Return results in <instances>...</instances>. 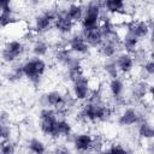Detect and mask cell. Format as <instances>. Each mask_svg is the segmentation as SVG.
I'll list each match as a JSON object with an SVG mask.
<instances>
[{"label": "cell", "mask_w": 154, "mask_h": 154, "mask_svg": "<svg viewBox=\"0 0 154 154\" xmlns=\"http://www.w3.org/2000/svg\"><path fill=\"white\" fill-rule=\"evenodd\" d=\"M111 109L102 102V101H91L88 100L82 106L81 116L91 123L95 122H105L111 118Z\"/></svg>", "instance_id": "obj_1"}, {"label": "cell", "mask_w": 154, "mask_h": 154, "mask_svg": "<svg viewBox=\"0 0 154 154\" xmlns=\"http://www.w3.org/2000/svg\"><path fill=\"white\" fill-rule=\"evenodd\" d=\"M102 1H89L84 4V16L81 22L82 29H90L99 26L102 20Z\"/></svg>", "instance_id": "obj_2"}, {"label": "cell", "mask_w": 154, "mask_h": 154, "mask_svg": "<svg viewBox=\"0 0 154 154\" xmlns=\"http://www.w3.org/2000/svg\"><path fill=\"white\" fill-rule=\"evenodd\" d=\"M40 130L45 136L52 138H59L58 136V122L59 118L57 117V112L53 108L45 107L40 111Z\"/></svg>", "instance_id": "obj_3"}, {"label": "cell", "mask_w": 154, "mask_h": 154, "mask_svg": "<svg viewBox=\"0 0 154 154\" xmlns=\"http://www.w3.org/2000/svg\"><path fill=\"white\" fill-rule=\"evenodd\" d=\"M22 69L24 77L29 79L31 83L37 84L40 83L41 78L43 77L46 70H47V64L42 58H36L32 57L24 63H22Z\"/></svg>", "instance_id": "obj_4"}, {"label": "cell", "mask_w": 154, "mask_h": 154, "mask_svg": "<svg viewBox=\"0 0 154 154\" xmlns=\"http://www.w3.org/2000/svg\"><path fill=\"white\" fill-rule=\"evenodd\" d=\"M25 53V45L19 40L6 41L1 49V60L5 64L16 63Z\"/></svg>", "instance_id": "obj_5"}, {"label": "cell", "mask_w": 154, "mask_h": 154, "mask_svg": "<svg viewBox=\"0 0 154 154\" xmlns=\"http://www.w3.org/2000/svg\"><path fill=\"white\" fill-rule=\"evenodd\" d=\"M57 13H58V10L49 8V10H46V11L41 12L40 14L35 16L32 31L36 35H42V34L47 32L53 26L54 20L57 18Z\"/></svg>", "instance_id": "obj_6"}, {"label": "cell", "mask_w": 154, "mask_h": 154, "mask_svg": "<svg viewBox=\"0 0 154 154\" xmlns=\"http://www.w3.org/2000/svg\"><path fill=\"white\" fill-rule=\"evenodd\" d=\"M72 96L77 101H85L90 97V81L87 76L72 83Z\"/></svg>", "instance_id": "obj_7"}, {"label": "cell", "mask_w": 154, "mask_h": 154, "mask_svg": "<svg viewBox=\"0 0 154 154\" xmlns=\"http://www.w3.org/2000/svg\"><path fill=\"white\" fill-rule=\"evenodd\" d=\"M42 99L46 107H49L53 109H61L64 107H67V99L59 90H51L46 93Z\"/></svg>", "instance_id": "obj_8"}, {"label": "cell", "mask_w": 154, "mask_h": 154, "mask_svg": "<svg viewBox=\"0 0 154 154\" xmlns=\"http://www.w3.org/2000/svg\"><path fill=\"white\" fill-rule=\"evenodd\" d=\"M0 26L2 29L14 24L18 22L17 17L14 16V10L12 6V2L10 0H1L0 1Z\"/></svg>", "instance_id": "obj_9"}, {"label": "cell", "mask_w": 154, "mask_h": 154, "mask_svg": "<svg viewBox=\"0 0 154 154\" xmlns=\"http://www.w3.org/2000/svg\"><path fill=\"white\" fill-rule=\"evenodd\" d=\"M75 24L66 14L65 12V8L64 10H58V13H57V18L54 20V24H53V28L61 35H70L75 28Z\"/></svg>", "instance_id": "obj_10"}, {"label": "cell", "mask_w": 154, "mask_h": 154, "mask_svg": "<svg viewBox=\"0 0 154 154\" xmlns=\"http://www.w3.org/2000/svg\"><path fill=\"white\" fill-rule=\"evenodd\" d=\"M66 47L73 53V54H78V55H84L88 54L90 51L89 45L85 42L83 35L81 32H76L73 34L66 42Z\"/></svg>", "instance_id": "obj_11"}, {"label": "cell", "mask_w": 154, "mask_h": 154, "mask_svg": "<svg viewBox=\"0 0 154 154\" xmlns=\"http://www.w3.org/2000/svg\"><path fill=\"white\" fill-rule=\"evenodd\" d=\"M126 31L131 32L138 40H142L149 36L150 24L147 20H131L126 24Z\"/></svg>", "instance_id": "obj_12"}, {"label": "cell", "mask_w": 154, "mask_h": 154, "mask_svg": "<svg viewBox=\"0 0 154 154\" xmlns=\"http://www.w3.org/2000/svg\"><path fill=\"white\" fill-rule=\"evenodd\" d=\"M81 34L83 35L85 42L89 45L90 48H99L103 43V36H102L100 25L90 29H82Z\"/></svg>", "instance_id": "obj_13"}, {"label": "cell", "mask_w": 154, "mask_h": 154, "mask_svg": "<svg viewBox=\"0 0 154 154\" xmlns=\"http://www.w3.org/2000/svg\"><path fill=\"white\" fill-rule=\"evenodd\" d=\"M72 144L76 152L79 153H87L90 149H93V144H94V137L88 134V132H82V134H77L73 140H72Z\"/></svg>", "instance_id": "obj_14"}, {"label": "cell", "mask_w": 154, "mask_h": 154, "mask_svg": "<svg viewBox=\"0 0 154 154\" xmlns=\"http://www.w3.org/2000/svg\"><path fill=\"white\" fill-rule=\"evenodd\" d=\"M114 60H116V64H117V67H118L119 72L123 73V75L130 73L134 70L135 64H136L132 54H129V53H125V52L119 53L114 58Z\"/></svg>", "instance_id": "obj_15"}, {"label": "cell", "mask_w": 154, "mask_h": 154, "mask_svg": "<svg viewBox=\"0 0 154 154\" xmlns=\"http://www.w3.org/2000/svg\"><path fill=\"white\" fill-rule=\"evenodd\" d=\"M141 116L137 112V109L132 107L125 108L118 117V125L119 126H132L135 124H140Z\"/></svg>", "instance_id": "obj_16"}, {"label": "cell", "mask_w": 154, "mask_h": 154, "mask_svg": "<svg viewBox=\"0 0 154 154\" xmlns=\"http://www.w3.org/2000/svg\"><path fill=\"white\" fill-rule=\"evenodd\" d=\"M54 58L57 60V63H59L60 65H63L65 69L70 67L78 58L73 55V53L66 47V45L61 46V47H58L55 49V53H54Z\"/></svg>", "instance_id": "obj_17"}, {"label": "cell", "mask_w": 154, "mask_h": 154, "mask_svg": "<svg viewBox=\"0 0 154 154\" xmlns=\"http://www.w3.org/2000/svg\"><path fill=\"white\" fill-rule=\"evenodd\" d=\"M65 12L73 23H81L84 16V5L81 2H71L65 8Z\"/></svg>", "instance_id": "obj_18"}, {"label": "cell", "mask_w": 154, "mask_h": 154, "mask_svg": "<svg viewBox=\"0 0 154 154\" xmlns=\"http://www.w3.org/2000/svg\"><path fill=\"white\" fill-rule=\"evenodd\" d=\"M138 43H140V40L129 31H125L120 41L122 48L124 49L125 53H129V54H134L138 49Z\"/></svg>", "instance_id": "obj_19"}, {"label": "cell", "mask_w": 154, "mask_h": 154, "mask_svg": "<svg viewBox=\"0 0 154 154\" xmlns=\"http://www.w3.org/2000/svg\"><path fill=\"white\" fill-rule=\"evenodd\" d=\"M103 11L108 14H118V13H125L126 4L122 0H106L102 1Z\"/></svg>", "instance_id": "obj_20"}, {"label": "cell", "mask_w": 154, "mask_h": 154, "mask_svg": "<svg viewBox=\"0 0 154 154\" xmlns=\"http://www.w3.org/2000/svg\"><path fill=\"white\" fill-rule=\"evenodd\" d=\"M148 90H149V85L144 81H138L132 84L130 89V96L135 101H141L148 94Z\"/></svg>", "instance_id": "obj_21"}, {"label": "cell", "mask_w": 154, "mask_h": 154, "mask_svg": "<svg viewBox=\"0 0 154 154\" xmlns=\"http://www.w3.org/2000/svg\"><path fill=\"white\" fill-rule=\"evenodd\" d=\"M84 76V71H83V66H82V63H81V59L78 58L70 67L66 69V77L67 79L73 83L76 82L77 79H79L81 77Z\"/></svg>", "instance_id": "obj_22"}, {"label": "cell", "mask_w": 154, "mask_h": 154, "mask_svg": "<svg viewBox=\"0 0 154 154\" xmlns=\"http://www.w3.org/2000/svg\"><path fill=\"white\" fill-rule=\"evenodd\" d=\"M108 89H109V93H111L112 97L116 101H120L123 99V94H124L125 87H124V82L120 78L111 79L109 83H108Z\"/></svg>", "instance_id": "obj_23"}, {"label": "cell", "mask_w": 154, "mask_h": 154, "mask_svg": "<svg viewBox=\"0 0 154 154\" xmlns=\"http://www.w3.org/2000/svg\"><path fill=\"white\" fill-rule=\"evenodd\" d=\"M49 51V45L42 40V38H37L32 42V46H31V52L34 54V57L36 58H43L47 55Z\"/></svg>", "instance_id": "obj_24"}, {"label": "cell", "mask_w": 154, "mask_h": 154, "mask_svg": "<svg viewBox=\"0 0 154 154\" xmlns=\"http://www.w3.org/2000/svg\"><path fill=\"white\" fill-rule=\"evenodd\" d=\"M99 53L102 58L108 59H114L119 53H118V46L114 43H109V42H105L99 47Z\"/></svg>", "instance_id": "obj_25"}, {"label": "cell", "mask_w": 154, "mask_h": 154, "mask_svg": "<svg viewBox=\"0 0 154 154\" xmlns=\"http://www.w3.org/2000/svg\"><path fill=\"white\" fill-rule=\"evenodd\" d=\"M26 148L30 154H46V152H47V147H46L45 142L36 137L30 138L26 142Z\"/></svg>", "instance_id": "obj_26"}, {"label": "cell", "mask_w": 154, "mask_h": 154, "mask_svg": "<svg viewBox=\"0 0 154 154\" xmlns=\"http://www.w3.org/2000/svg\"><path fill=\"white\" fill-rule=\"evenodd\" d=\"M138 136L144 140H154V126L148 122H141L137 129Z\"/></svg>", "instance_id": "obj_27"}, {"label": "cell", "mask_w": 154, "mask_h": 154, "mask_svg": "<svg viewBox=\"0 0 154 154\" xmlns=\"http://www.w3.org/2000/svg\"><path fill=\"white\" fill-rule=\"evenodd\" d=\"M23 77H24V73H23L22 64H17V65L12 66V67L8 70V72L6 73V79H7L8 82H12V83L20 81Z\"/></svg>", "instance_id": "obj_28"}, {"label": "cell", "mask_w": 154, "mask_h": 154, "mask_svg": "<svg viewBox=\"0 0 154 154\" xmlns=\"http://www.w3.org/2000/svg\"><path fill=\"white\" fill-rule=\"evenodd\" d=\"M103 71L106 72V75L111 78V79H114V78H119V70L117 67V64H116V60L114 59H108L105 64H103Z\"/></svg>", "instance_id": "obj_29"}, {"label": "cell", "mask_w": 154, "mask_h": 154, "mask_svg": "<svg viewBox=\"0 0 154 154\" xmlns=\"http://www.w3.org/2000/svg\"><path fill=\"white\" fill-rule=\"evenodd\" d=\"M72 134V126L69 120L66 119H59L58 122V136L60 137H67Z\"/></svg>", "instance_id": "obj_30"}, {"label": "cell", "mask_w": 154, "mask_h": 154, "mask_svg": "<svg viewBox=\"0 0 154 154\" xmlns=\"http://www.w3.org/2000/svg\"><path fill=\"white\" fill-rule=\"evenodd\" d=\"M0 153L1 154H16V144L11 140H8V141H1Z\"/></svg>", "instance_id": "obj_31"}, {"label": "cell", "mask_w": 154, "mask_h": 154, "mask_svg": "<svg viewBox=\"0 0 154 154\" xmlns=\"http://www.w3.org/2000/svg\"><path fill=\"white\" fill-rule=\"evenodd\" d=\"M11 135H12L11 125H10V124L1 125V130H0V137H1V141H8V140H11Z\"/></svg>", "instance_id": "obj_32"}, {"label": "cell", "mask_w": 154, "mask_h": 154, "mask_svg": "<svg viewBox=\"0 0 154 154\" xmlns=\"http://www.w3.org/2000/svg\"><path fill=\"white\" fill-rule=\"evenodd\" d=\"M142 70L147 76H154V60L149 59L142 64Z\"/></svg>", "instance_id": "obj_33"}, {"label": "cell", "mask_w": 154, "mask_h": 154, "mask_svg": "<svg viewBox=\"0 0 154 154\" xmlns=\"http://www.w3.org/2000/svg\"><path fill=\"white\" fill-rule=\"evenodd\" d=\"M108 150H109L111 154H130V153L128 152V149H125L124 147H122V146H119V144H113V146H111V147L108 148Z\"/></svg>", "instance_id": "obj_34"}, {"label": "cell", "mask_w": 154, "mask_h": 154, "mask_svg": "<svg viewBox=\"0 0 154 154\" xmlns=\"http://www.w3.org/2000/svg\"><path fill=\"white\" fill-rule=\"evenodd\" d=\"M0 124L5 125V124H10V113L7 111H1L0 113Z\"/></svg>", "instance_id": "obj_35"}, {"label": "cell", "mask_w": 154, "mask_h": 154, "mask_svg": "<svg viewBox=\"0 0 154 154\" xmlns=\"http://www.w3.org/2000/svg\"><path fill=\"white\" fill-rule=\"evenodd\" d=\"M54 154H75V153H72L70 149H67L65 147H60V148H57L55 149Z\"/></svg>", "instance_id": "obj_36"}, {"label": "cell", "mask_w": 154, "mask_h": 154, "mask_svg": "<svg viewBox=\"0 0 154 154\" xmlns=\"http://www.w3.org/2000/svg\"><path fill=\"white\" fill-rule=\"evenodd\" d=\"M147 150H148V154H154V141H150L148 143Z\"/></svg>", "instance_id": "obj_37"}, {"label": "cell", "mask_w": 154, "mask_h": 154, "mask_svg": "<svg viewBox=\"0 0 154 154\" xmlns=\"http://www.w3.org/2000/svg\"><path fill=\"white\" fill-rule=\"evenodd\" d=\"M149 96L152 97V100L154 101V85H149V90H148Z\"/></svg>", "instance_id": "obj_38"}, {"label": "cell", "mask_w": 154, "mask_h": 154, "mask_svg": "<svg viewBox=\"0 0 154 154\" xmlns=\"http://www.w3.org/2000/svg\"><path fill=\"white\" fill-rule=\"evenodd\" d=\"M149 59H152V60H154V48L149 52Z\"/></svg>", "instance_id": "obj_39"}, {"label": "cell", "mask_w": 154, "mask_h": 154, "mask_svg": "<svg viewBox=\"0 0 154 154\" xmlns=\"http://www.w3.org/2000/svg\"><path fill=\"white\" fill-rule=\"evenodd\" d=\"M96 154H99V153H96Z\"/></svg>", "instance_id": "obj_40"}]
</instances>
